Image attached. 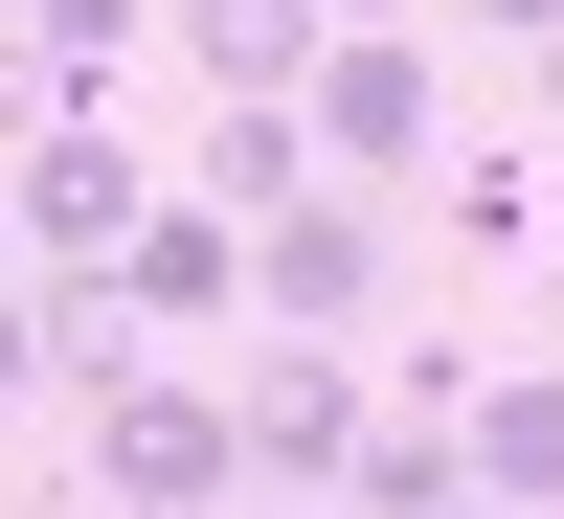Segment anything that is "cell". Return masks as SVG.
Segmentation results:
<instances>
[{"label":"cell","mask_w":564,"mask_h":519,"mask_svg":"<svg viewBox=\"0 0 564 519\" xmlns=\"http://www.w3.org/2000/svg\"><path fill=\"white\" fill-rule=\"evenodd\" d=\"M113 294H135V316H159V339H181V316H249V226H226V204H204V181H181V204H159V226H135V249H113Z\"/></svg>","instance_id":"obj_7"},{"label":"cell","mask_w":564,"mask_h":519,"mask_svg":"<svg viewBox=\"0 0 564 519\" xmlns=\"http://www.w3.org/2000/svg\"><path fill=\"white\" fill-rule=\"evenodd\" d=\"M475 497L497 519H564V361H497L475 385Z\"/></svg>","instance_id":"obj_9"},{"label":"cell","mask_w":564,"mask_h":519,"mask_svg":"<svg viewBox=\"0 0 564 519\" xmlns=\"http://www.w3.org/2000/svg\"><path fill=\"white\" fill-rule=\"evenodd\" d=\"M249 316H271V339H361V316H384V181L271 204L249 226Z\"/></svg>","instance_id":"obj_5"},{"label":"cell","mask_w":564,"mask_h":519,"mask_svg":"<svg viewBox=\"0 0 564 519\" xmlns=\"http://www.w3.org/2000/svg\"><path fill=\"white\" fill-rule=\"evenodd\" d=\"M452 23H497V45H564V0H452Z\"/></svg>","instance_id":"obj_12"},{"label":"cell","mask_w":564,"mask_h":519,"mask_svg":"<svg viewBox=\"0 0 564 519\" xmlns=\"http://www.w3.org/2000/svg\"><path fill=\"white\" fill-rule=\"evenodd\" d=\"M135 45H181V0H23V68L45 90H113Z\"/></svg>","instance_id":"obj_10"},{"label":"cell","mask_w":564,"mask_h":519,"mask_svg":"<svg viewBox=\"0 0 564 519\" xmlns=\"http://www.w3.org/2000/svg\"><path fill=\"white\" fill-rule=\"evenodd\" d=\"M181 68L204 90H316L339 68V0H181Z\"/></svg>","instance_id":"obj_8"},{"label":"cell","mask_w":564,"mask_h":519,"mask_svg":"<svg viewBox=\"0 0 564 519\" xmlns=\"http://www.w3.org/2000/svg\"><path fill=\"white\" fill-rule=\"evenodd\" d=\"M339 23H406V0H339Z\"/></svg>","instance_id":"obj_15"},{"label":"cell","mask_w":564,"mask_h":519,"mask_svg":"<svg viewBox=\"0 0 564 519\" xmlns=\"http://www.w3.org/2000/svg\"><path fill=\"white\" fill-rule=\"evenodd\" d=\"M542 361H564V271H542Z\"/></svg>","instance_id":"obj_13"},{"label":"cell","mask_w":564,"mask_h":519,"mask_svg":"<svg viewBox=\"0 0 564 519\" xmlns=\"http://www.w3.org/2000/svg\"><path fill=\"white\" fill-rule=\"evenodd\" d=\"M361 452H384V361L271 339L249 361V497H361Z\"/></svg>","instance_id":"obj_4"},{"label":"cell","mask_w":564,"mask_h":519,"mask_svg":"<svg viewBox=\"0 0 564 519\" xmlns=\"http://www.w3.org/2000/svg\"><path fill=\"white\" fill-rule=\"evenodd\" d=\"M181 181H204L226 226H271V204H316L339 159H316V113H294V90H204V136H181Z\"/></svg>","instance_id":"obj_6"},{"label":"cell","mask_w":564,"mask_h":519,"mask_svg":"<svg viewBox=\"0 0 564 519\" xmlns=\"http://www.w3.org/2000/svg\"><path fill=\"white\" fill-rule=\"evenodd\" d=\"M159 204H181V181L135 159V136L90 113V90H45V113H23V271H113Z\"/></svg>","instance_id":"obj_1"},{"label":"cell","mask_w":564,"mask_h":519,"mask_svg":"<svg viewBox=\"0 0 564 519\" xmlns=\"http://www.w3.org/2000/svg\"><path fill=\"white\" fill-rule=\"evenodd\" d=\"M542 204L564 181L520 159V136H452V249H542Z\"/></svg>","instance_id":"obj_11"},{"label":"cell","mask_w":564,"mask_h":519,"mask_svg":"<svg viewBox=\"0 0 564 519\" xmlns=\"http://www.w3.org/2000/svg\"><path fill=\"white\" fill-rule=\"evenodd\" d=\"M90 497L113 519H226L249 497V385H113L90 407Z\"/></svg>","instance_id":"obj_2"},{"label":"cell","mask_w":564,"mask_h":519,"mask_svg":"<svg viewBox=\"0 0 564 519\" xmlns=\"http://www.w3.org/2000/svg\"><path fill=\"white\" fill-rule=\"evenodd\" d=\"M271 519H361V497H271Z\"/></svg>","instance_id":"obj_14"},{"label":"cell","mask_w":564,"mask_h":519,"mask_svg":"<svg viewBox=\"0 0 564 519\" xmlns=\"http://www.w3.org/2000/svg\"><path fill=\"white\" fill-rule=\"evenodd\" d=\"M294 113H316V159H339V181H430V159H452V68H430V23H339V68H316Z\"/></svg>","instance_id":"obj_3"}]
</instances>
